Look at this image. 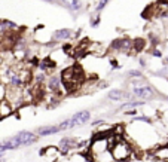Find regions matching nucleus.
I'll use <instances>...</instances> for the list:
<instances>
[{"instance_id":"nucleus-7","label":"nucleus","mask_w":168,"mask_h":162,"mask_svg":"<svg viewBox=\"0 0 168 162\" xmlns=\"http://www.w3.org/2000/svg\"><path fill=\"white\" fill-rule=\"evenodd\" d=\"M70 36H72V30H69V28H63V30H58V31L54 33V39L55 40H66Z\"/></svg>"},{"instance_id":"nucleus-8","label":"nucleus","mask_w":168,"mask_h":162,"mask_svg":"<svg viewBox=\"0 0 168 162\" xmlns=\"http://www.w3.org/2000/svg\"><path fill=\"white\" fill-rule=\"evenodd\" d=\"M61 78L60 76H52L49 81H48V86L51 91H58L60 89V85H61Z\"/></svg>"},{"instance_id":"nucleus-14","label":"nucleus","mask_w":168,"mask_h":162,"mask_svg":"<svg viewBox=\"0 0 168 162\" xmlns=\"http://www.w3.org/2000/svg\"><path fill=\"white\" fill-rule=\"evenodd\" d=\"M128 76L129 78H141V73L138 70H131V72H128Z\"/></svg>"},{"instance_id":"nucleus-15","label":"nucleus","mask_w":168,"mask_h":162,"mask_svg":"<svg viewBox=\"0 0 168 162\" xmlns=\"http://www.w3.org/2000/svg\"><path fill=\"white\" fill-rule=\"evenodd\" d=\"M153 55H155V57H161V52H159V51H155Z\"/></svg>"},{"instance_id":"nucleus-4","label":"nucleus","mask_w":168,"mask_h":162,"mask_svg":"<svg viewBox=\"0 0 168 162\" xmlns=\"http://www.w3.org/2000/svg\"><path fill=\"white\" fill-rule=\"evenodd\" d=\"M153 94H155L153 89L146 85H134L132 88V95L137 98H150Z\"/></svg>"},{"instance_id":"nucleus-1","label":"nucleus","mask_w":168,"mask_h":162,"mask_svg":"<svg viewBox=\"0 0 168 162\" xmlns=\"http://www.w3.org/2000/svg\"><path fill=\"white\" fill-rule=\"evenodd\" d=\"M37 141V135L30 132V131H21L16 135L7 138L4 141V144H0V153L9 149H16L19 146H27V144H33Z\"/></svg>"},{"instance_id":"nucleus-11","label":"nucleus","mask_w":168,"mask_h":162,"mask_svg":"<svg viewBox=\"0 0 168 162\" xmlns=\"http://www.w3.org/2000/svg\"><path fill=\"white\" fill-rule=\"evenodd\" d=\"M143 101H134V103H126L122 106V109H126V107H137V106H141Z\"/></svg>"},{"instance_id":"nucleus-10","label":"nucleus","mask_w":168,"mask_h":162,"mask_svg":"<svg viewBox=\"0 0 168 162\" xmlns=\"http://www.w3.org/2000/svg\"><path fill=\"white\" fill-rule=\"evenodd\" d=\"M134 49L135 51H141V48H144V40L143 39H137V40H134Z\"/></svg>"},{"instance_id":"nucleus-17","label":"nucleus","mask_w":168,"mask_h":162,"mask_svg":"<svg viewBox=\"0 0 168 162\" xmlns=\"http://www.w3.org/2000/svg\"><path fill=\"white\" fill-rule=\"evenodd\" d=\"M46 1H51V3H52V1H54V0H46Z\"/></svg>"},{"instance_id":"nucleus-13","label":"nucleus","mask_w":168,"mask_h":162,"mask_svg":"<svg viewBox=\"0 0 168 162\" xmlns=\"http://www.w3.org/2000/svg\"><path fill=\"white\" fill-rule=\"evenodd\" d=\"M107 3H109V0H101V1H100V3L97 4V7H95V10H97V12H100V10H103V9H104V6H106Z\"/></svg>"},{"instance_id":"nucleus-5","label":"nucleus","mask_w":168,"mask_h":162,"mask_svg":"<svg viewBox=\"0 0 168 162\" xmlns=\"http://www.w3.org/2000/svg\"><path fill=\"white\" fill-rule=\"evenodd\" d=\"M58 131H60V126H58V125H45V126H40V128L37 129V134L46 137V135L57 134Z\"/></svg>"},{"instance_id":"nucleus-12","label":"nucleus","mask_w":168,"mask_h":162,"mask_svg":"<svg viewBox=\"0 0 168 162\" xmlns=\"http://www.w3.org/2000/svg\"><path fill=\"white\" fill-rule=\"evenodd\" d=\"M70 6L72 9H81V0H70Z\"/></svg>"},{"instance_id":"nucleus-6","label":"nucleus","mask_w":168,"mask_h":162,"mask_svg":"<svg viewBox=\"0 0 168 162\" xmlns=\"http://www.w3.org/2000/svg\"><path fill=\"white\" fill-rule=\"evenodd\" d=\"M128 97L129 95L125 94L124 91H121V89H113V91H110L107 94V98L112 100V101H119V100H124V98H128Z\"/></svg>"},{"instance_id":"nucleus-2","label":"nucleus","mask_w":168,"mask_h":162,"mask_svg":"<svg viewBox=\"0 0 168 162\" xmlns=\"http://www.w3.org/2000/svg\"><path fill=\"white\" fill-rule=\"evenodd\" d=\"M89 118H91V113L88 110H81V112L75 113L72 118H69V119H66L64 122H61L58 125L60 126V131H66V129H72V128L85 125L86 122L89 121Z\"/></svg>"},{"instance_id":"nucleus-3","label":"nucleus","mask_w":168,"mask_h":162,"mask_svg":"<svg viewBox=\"0 0 168 162\" xmlns=\"http://www.w3.org/2000/svg\"><path fill=\"white\" fill-rule=\"evenodd\" d=\"M110 152H112V156L116 159V161H126L129 158V147L126 146L125 143H116L110 147Z\"/></svg>"},{"instance_id":"nucleus-16","label":"nucleus","mask_w":168,"mask_h":162,"mask_svg":"<svg viewBox=\"0 0 168 162\" xmlns=\"http://www.w3.org/2000/svg\"><path fill=\"white\" fill-rule=\"evenodd\" d=\"M0 162H4V158H3L1 155H0Z\"/></svg>"},{"instance_id":"nucleus-9","label":"nucleus","mask_w":168,"mask_h":162,"mask_svg":"<svg viewBox=\"0 0 168 162\" xmlns=\"http://www.w3.org/2000/svg\"><path fill=\"white\" fill-rule=\"evenodd\" d=\"M67 144H73V141H72L70 138H64V140H61V141H60V149H61L63 152H67L70 147H73V146H67Z\"/></svg>"}]
</instances>
